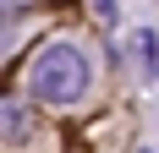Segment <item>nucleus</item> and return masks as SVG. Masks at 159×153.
<instances>
[{
  "mask_svg": "<svg viewBox=\"0 0 159 153\" xmlns=\"http://www.w3.org/2000/svg\"><path fill=\"white\" fill-rule=\"evenodd\" d=\"M88 82H93V66L66 38H55L49 49H39V60L28 71V93L44 98V104H77L82 93H88Z\"/></svg>",
  "mask_w": 159,
  "mask_h": 153,
  "instance_id": "1",
  "label": "nucleus"
}]
</instances>
